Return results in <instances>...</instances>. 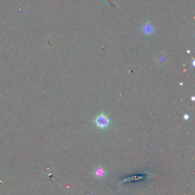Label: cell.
<instances>
[{"instance_id": "obj_4", "label": "cell", "mask_w": 195, "mask_h": 195, "mask_svg": "<svg viewBox=\"0 0 195 195\" xmlns=\"http://www.w3.org/2000/svg\"><path fill=\"white\" fill-rule=\"evenodd\" d=\"M184 118L185 119V120H188V119H189V116H188V115H184Z\"/></svg>"}, {"instance_id": "obj_2", "label": "cell", "mask_w": 195, "mask_h": 195, "mask_svg": "<svg viewBox=\"0 0 195 195\" xmlns=\"http://www.w3.org/2000/svg\"><path fill=\"white\" fill-rule=\"evenodd\" d=\"M94 175L98 179H103L106 177L107 171L102 167L98 166L94 169Z\"/></svg>"}, {"instance_id": "obj_3", "label": "cell", "mask_w": 195, "mask_h": 195, "mask_svg": "<svg viewBox=\"0 0 195 195\" xmlns=\"http://www.w3.org/2000/svg\"><path fill=\"white\" fill-rule=\"evenodd\" d=\"M142 29H143V32H144L146 34H152V33H153V31H154V28H153V27L152 26V25L149 23L145 24V25L143 26Z\"/></svg>"}, {"instance_id": "obj_1", "label": "cell", "mask_w": 195, "mask_h": 195, "mask_svg": "<svg viewBox=\"0 0 195 195\" xmlns=\"http://www.w3.org/2000/svg\"><path fill=\"white\" fill-rule=\"evenodd\" d=\"M95 123L96 126L99 128L104 129L108 127L110 124V120L106 115L104 114H101L100 115L96 117V119L95 120Z\"/></svg>"}]
</instances>
